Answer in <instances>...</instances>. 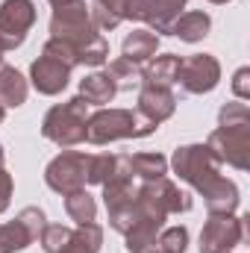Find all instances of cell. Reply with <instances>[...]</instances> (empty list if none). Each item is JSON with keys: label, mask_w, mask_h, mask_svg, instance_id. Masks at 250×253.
I'll return each instance as SVG.
<instances>
[{"label": "cell", "mask_w": 250, "mask_h": 253, "mask_svg": "<svg viewBox=\"0 0 250 253\" xmlns=\"http://www.w3.org/2000/svg\"><path fill=\"white\" fill-rule=\"evenodd\" d=\"M174 174L197 191L209 215H233L242 203V191L221 174V159L206 144H183L174 150Z\"/></svg>", "instance_id": "obj_1"}, {"label": "cell", "mask_w": 250, "mask_h": 253, "mask_svg": "<svg viewBox=\"0 0 250 253\" xmlns=\"http://www.w3.org/2000/svg\"><path fill=\"white\" fill-rule=\"evenodd\" d=\"M50 39L68 44L77 53L80 65L100 68L109 59V42L100 36L97 24L91 21V9L85 6V0H74V3H65V6L53 9V15H50Z\"/></svg>", "instance_id": "obj_2"}, {"label": "cell", "mask_w": 250, "mask_h": 253, "mask_svg": "<svg viewBox=\"0 0 250 253\" xmlns=\"http://www.w3.org/2000/svg\"><path fill=\"white\" fill-rule=\"evenodd\" d=\"M206 147L236 171L250 168V109L248 103H224L218 112V129L209 132Z\"/></svg>", "instance_id": "obj_3"}, {"label": "cell", "mask_w": 250, "mask_h": 253, "mask_svg": "<svg viewBox=\"0 0 250 253\" xmlns=\"http://www.w3.org/2000/svg\"><path fill=\"white\" fill-rule=\"evenodd\" d=\"M159 126L153 121L141 118L132 109L100 106L97 112H91L85 118V141L88 144H109V141H121V138H147Z\"/></svg>", "instance_id": "obj_4"}, {"label": "cell", "mask_w": 250, "mask_h": 253, "mask_svg": "<svg viewBox=\"0 0 250 253\" xmlns=\"http://www.w3.org/2000/svg\"><path fill=\"white\" fill-rule=\"evenodd\" d=\"M85 118H88V103L77 94L47 109L42 121V135L59 147H77L80 141H85Z\"/></svg>", "instance_id": "obj_5"}, {"label": "cell", "mask_w": 250, "mask_h": 253, "mask_svg": "<svg viewBox=\"0 0 250 253\" xmlns=\"http://www.w3.org/2000/svg\"><path fill=\"white\" fill-rule=\"evenodd\" d=\"M138 203L144 215H156V218H168V215H180L191 209V197L180 189L168 174L156 177V180H144L138 183Z\"/></svg>", "instance_id": "obj_6"}, {"label": "cell", "mask_w": 250, "mask_h": 253, "mask_svg": "<svg viewBox=\"0 0 250 253\" xmlns=\"http://www.w3.org/2000/svg\"><path fill=\"white\" fill-rule=\"evenodd\" d=\"M248 215H209L200 230V253H233L248 239Z\"/></svg>", "instance_id": "obj_7"}, {"label": "cell", "mask_w": 250, "mask_h": 253, "mask_svg": "<svg viewBox=\"0 0 250 253\" xmlns=\"http://www.w3.org/2000/svg\"><path fill=\"white\" fill-rule=\"evenodd\" d=\"M85 168H88V153L83 150H62L56 159L47 162L44 168V183L56 194H71L77 189H85Z\"/></svg>", "instance_id": "obj_8"}, {"label": "cell", "mask_w": 250, "mask_h": 253, "mask_svg": "<svg viewBox=\"0 0 250 253\" xmlns=\"http://www.w3.org/2000/svg\"><path fill=\"white\" fill-rule=\"evenodd\" d=\"M36 24V3L33 0H3L0 3V47L3 53L24 44L27 33Z\"/></svg>", "instance_id": "obj_9"}, {"label": "cell", "mask_w": 250, "mask_h": 253, "mask_svg": "<svg viewBox=\"0 0 250 253\" xmlns=\"http://www.w3.org/2000/svg\"><path fill=\"white\" fill-rule=\"evenodd\" d=\"M47 218L39 206H27L18 212L15 221L0 224V253H18L27 251L33 242H39L42 230H44Z\"/></svg>", "instance_id": "obj_10"}, {"label": "cell", "mask_w": 250, "mask_h": 253, "mask_svg": "<svg viewBox=\"0 0 250 253\" xmlns=\"http://www.w3.org/2000/svg\"><path fill=\"white\" fill-rule=\"evenodd\" d=\"M186 94H209L221 83V62L212 53H194L186 56L180 65V80Z\"/></svg>", "instance_id": "obj_11"}, {"label": "cell", "mask_w": 250, "mask_h": 253, "mask_svg": "<svg viewBox=\"0 0 250 253\" xmlns=\"http://www.w3.org/2000/svg\"><path fill=\"white\" fill-rule=\"evenodd\" d=\"M188 0H132L126 21H141L156 36H171V24L183 15Z\"/></svg>", "instance_id": "obj_12"}, {"label": "cell", "mask_w": 250, "mask_h": 253, "mask_svg": "<svg viewBox=\"0 0 250 253\" xmlns=\"http://www.w3.org/2000/svg\"><path fill=\"white\" fill-rule=\"evenodd\" d=\"M71 71H74V68L65 65L62 59H56V56H50V53H42L36 62L30 65V83H33V88H36L39 94L53 97V94H62L65 88H68Z\"/></svg>", "instance_id": "obj_13"}, {"label": "cell", "mask_w": 250, "mask_h": 253, "mask_svg": "<svg viewBox=\"0 0 250 253\" xmlns=\"http://www.w3.org/2000/svg\"><path fill=\"white\" fill-rule=\"evenodd\" d=\"M135 112L159 126L162 121H168V118L177 112V94H174L171 88L141 83V85H138V109H135Z\"/></svg>", "instance_id": "obj_14"}, {"label": "cell", "mask_w": 250, "mask_h": 253, "mask_svg": "<svg viewBox=\"0 0 250 253\" xmlns=\"http://www.w3.org/2000/svg\"><path fill=\"white\" fill-rule=\"evenodd\" d=\"M162 224H165V218L141 215V218H138V221L124 233L126 253H150V251H156V239H159V233H162Z\"/></svg>", "instance_id": "obj_15"}, {"label": "cell", "mask_w": 250, "mask_h": 253, "mask_svg": "<svg viewBox=\"0 0 250 253\" xmlns=\"http://www.w3.org/2000/svg\"><path fill=\"white\" fill-rule=\"evenodd\" d=\"M115 94H118V85L109 77V71H94L80 80V97L88 106H106V103H112Z\"/></svg>", "instance_id": "obj_16"}, {"label": "cell", "mask_w": 250, "mask_h": 253, "mask_svg": "<svg viewBox=\"0 0 250 253\" xmlns=\"http://www.w3.org/2000/svg\"><path fill=\"white\" fill-rule=\"evenodd\" d=\"M180 65H183V56H177V53L153 56V59L147 62V68H141V83L171 88V85L180 80Z\"/></svg>", "instance_id": "obj_17"}, {"label": "cell", "mask_w": 250, "mask_h": 253, "mask_svg": "<svg viewBox=\"0 0 250 253\" xmlns=\"http://www.w3.org/2000/svg\"><path fill=\"white\" fill-rule=\"evenodd\" d=\"M27 94H30V83L24 80V74L12 65H0V103L6 109H18L27 103Z\"/></svg>", "instance_id": "obj_18"}, {"label": "cell", "mask_w": 250, "mask_h": 253, "mask_svg": "<svg viewBox=\"0 0 250 253\" xmlns=\"http://www.w3.org/2000/svg\"><path fill=\"white\" fill-rule=\"evenodd\" d=\"M159 50V36L150 33V30H132L129 36L124 39L121 44V59L132 65H141V62H150Z\"/></svg>", "instance_id": "obj_19"}, {"label": "cell", "mask_w": 250, "mask_h": 253, "mask_svg": "<svg viewBox=\"0 0 250 253\" xmlns=\"http://www.w3.org/2000/svg\"><path fill=\"white\" fill-rule=\"evenodd\" d=\"M129 6L132 0H91V21L97 24V30H118L129 18Z\"/></svg>", "instance_id": "obj_20"}, {"label": "cell", "mask_w": 250, "mask_h": 253, "mask_svg": "<svg viewBox=\"0 0 250 253\" xmlns=\"http://www.w3.org/2000/svg\"><path fill=\"white\" fill-rule=\"evenodd\" d=\"M212 30V18L206 12H183L174 24H171V36H177L180 42H188V44H197L209 36Z\"/></svg>", "instance_id": "obj_21"}, {"label": "cell", "mask_w": 250, "mask_h": 253, "mask_svg": "<svg viewBox=\"0 0 250 253\" xmlns=\"http://www.w3.org/2000/svg\"><path fill=\"white\" fill-rule=\"evenodd\" d=\"M100 245H103V227L97 221L77 224V230L71 233L68 245L59 253H100Z\"/></svg>", "instance_id": "obj_22"}, {"label": "cell", "mask_w": 250, "mask_h": 253, "mask_svg": "<svg viewBox=\"0 0 250 253\" xmlns=\"http://www.w3.org/2000/svg\"><path fill=\"white\" fill-rule=\"evenodd\" d=\"M126 162H129V171H132V177L138 183L168 174V159L162 153H132V156L126 153Z\"/></svg>", "instance_id": "obj_23"}, {"label": "cell", "mask_w": 250, "mask_h": 253, "mask_svg": "<svg viewBox=\"0 0 250 253\" xmlns=\"http://www.w3.org/2000/svg\"><path fill=\"white\" fill-rule=\"evenodd\" d=\"M65 212L77 224H91L97 218V200L85 189H77V191H71V194H65Z\"/></svg>", "instance_id": "obj_24"}, {"label": "cell", "mask_w": 250, "mask_h": 253, "mask_svg": "<svg viewBox=\"0 0 250 253\" xmlns=\"http://www.w3.org/2000/svg\"><path fill=\"white\" fill-rule=\"evenodd\" d=\"M109 77L115 80V85H118V91H132V88H138L141 85V68L132 62H126V59H112L109 62Z\"/></svg>", "instance_id": "obj_25"}, {"label": "cell", "mask_w": 250, "mask_h": 253, "mask_svg": "<svg viewBox=\"0 0 250 253\" xmlns=\"http://www.w3.org/2000/svg\"><path fill=\"white\" fill-rule=\"evenodd\" d=\"M115 165H118V153H97V156H88V168H85V183L91 186H103L112 174H115Z\"/></svg>", "instance_id": "obj_26"}, {"label": "cell", "mask_w": 250, "mask_h": 253, "mask_svg": "<svg viewBox=\"0 0 250 253\" xmlns=\"http://www.w3.org/2000/svg\"><path fill=\"white\" fill-rule=\"evenodd\" d=\"M186 248H188V230L180 227V224L162 230L159 239H156V251L159 253H186Z\"/></svg>", "instance_id": "obj_27"}, {"label": "cell", "mask_w": 250, "mask_h": 253, "mask_svg": "<svg viewBox=\"0 0 250 253\" xmlns=\"http://www.w3.org/2000/svg\"><path fill=\"white\" fill-rule=\"evenodd\" d=\"M71 227H62V224H44V230H42V236H39V242H42V248L44 253H59L68 245V239H71Z\"/></svg>", "instance_id": "obj_28"}, {"label": "cell", "mask_w": 250, "mask_h": 253, "mask_svg": "<svg viewBox=\"0 0 250 253\" xmlns=\"http://www.w3.org/2000/svg\"><path fill=\"white\" fill-rule=\"evenodd\" d=\"M12 191H15V183H12V174L0 165V215L9 209L12 203Z\"/></svg>", "instance_id": "obj_29"}, {"label": "cell", "mask_w": 250, "mask_h": 253, "mask_svg": "<svg viewBox=\"0 0 250 253\" xmlns=\"http://www.w3.org/2000/svg\"><path fill=\"white\" fill-rule=\"evenodd\" d=\"M233 91L239 100H250V68H239L233 77Z\"/></svg>", "instance_id": "obj_30"}, {"label": "cell", "mask_w": 250, "mask_h": 253, "mask_svg": "<svg viewBox=\"0 0 250 253\" xmlns=\"http://www.w3.org/2000/svg\"><path fill=\"white\" fill-rule=\"evenodd\" d=\"M47 3H50V6L56 9V6H65V3H74V0H47Z\"/></svg>", "instance_id": "obj_31"}, {"label": "cell", "mask_w": 250, "mask_h": 253, "mask_svg": "<svg viewBox=\"0 0 250 253\" xmlns=\"http://www.w3.org/2000/svg\"><path fill=\"white\" fill-rule=\"evenodd\" d=\"M3 118H6V106L0 103V124H3Z\"/></svg>", "instance_id": "obj_32"}, {"label": "cell", "mask_w": 250, "mask_h": 253, "mask_svg": "<svg viewBox=\"0 0 250 253\" xmlns=\"http://www.w3.org/2000/svg\"><path fill=\"white\" fill-rule=\"evenodd\" d=\"M6 162V153H3V144H0V165Z\"/></svg>", "instance_id": "obj_33"}, {"label": "cell", "mask_w": 250, "mask_h": 253, "mask_svg": "<svg viewBox=\"0 0 250 253\" xmlns=\"http://www.w3.org/2000/svg\"><path fill=\"white\" fill-rule=\"evenodd\" d=\"M209 3H218V6H221V3H230V0H209Z\"/></svg>", "instance_id": "obj_34"}, {"label": "cell", "mask_w": 250, "mask_h": 253, "mask_svg": "<svg viewBox=\"0 0 250 253\" xmlns=\"http://www.w3.org/2000/svg\"><path fill=\"white\" fill-rule=\"evenodd\" d=\"M3 56H6V53H3V47H0V65H3Z\"/></svg>", "instance_id": "obj_35"}, {"label": "cell", "mask_w": 250, "mask_h": 253, "mask_svg": "<svg viewBox=\"0 0 250 253\" xmlns=\"http://www.w3.org/2000/svg\"><path fill=\"white\" fill-rule=\"evenodd\" d=\"M150 253H159V251H150Z\"/></svg>", "instance_id": "obj_36"}]
</instances>
